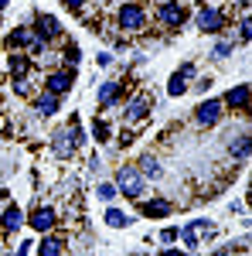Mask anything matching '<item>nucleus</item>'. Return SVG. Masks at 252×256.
Returning a JSON list of instances; mask_svg holds the SVG:
<instances>
[{
  "label": "nucleus",
  "instance_id": "f257e3e1",
  "mask_svg": "<svg viewBox=\"0 0 252 256\" xmlns=\"http://www.w3.org/2000/svg\"><path fill=\"white\" fill-rule=\"evenodd\" d=\"M78 144H82V134H78L75 120H72L68 126H61V130L51 134V150H55V158H72Z\"/></svg>",
  "mask_w": 252,
  "mask_h": 256
},
{
  "label": "nucleus",
  "instance_id": "f03ea898",
  "mask_svg": "<svg viewBox=\"0 0 252 256\" xmlns=\"http://www.w3.org/2000/svg\"><path fill=\"white\" fill-rule=\"evenodd\" d=\"M212 236H215V226L208 222V218H194V222H188L184 229H177V239H184L188 250H198L201 239H212Z\"/></svg>",
  "mask_w": 252,
  "mask_h": 256
},
{
  "label": "nucleus",
  "instance_id": "7ed1b4c3",
  "mask_svg": "<svg viewBox=\"0 0 252 256\" xmlns=\"http://www.w3.org/2000/svg\"><path fill=\"white\" fill-rule=\"evenodd\" d=\"M116 192L126 198H140L143 192H147V178L140 174L136 168H123L116 174Z\"/></svg>",
  "mask_w": 252,
  "mask_h": 256
},
{
  "label": "nucleus",
  "instance_id": "20e7f679",
  "mask_svg": "<svg viewBox=\"0 0 252 256\" xmlns=\"http://www.w3.org/2000/svg\"><path fill=\"white\" fill-rule=\"evenodd\" d=\"M119 28H123L126 34L143 31V28H147V14H143V7H140V4H123V7H119Z\"/></svg>",
  "mask_w": 252,
  "mask_h": 256
},
{
  "label": "nucleus",
  "instance_id": "39448f33",
  "mask_svg": "<svg viewBox=\"0 0 252 256\" xmlns=\"http://www.w3.org/2000/svg\"><path fill=\"white\" fill-rule=\"evenodd\" d=\"M157 18L164 28H181L184 20H188V10H184V4L181 0H164L160 4V10H157Z\"/></svg>",
  "mask_w": 252,
  "mask_h": 256
},
{
  "label": "nucleus",
  "instance_id": "423d86ee",
  "mask_svg": "<svg viewBox=\"0 0 252 256\" xmlns=\"http://www.w3.org/2000/svg\"><path fill=\"white\" fill-rule=\"evenodd\" d=\"M194 28L205 31V34H215V31H222V14H218L215 7H201V10L194 14Z\"/></svg>",
  "mask_w": 252,
  "mask_h": 256
},
{
  "label": "nucleus",
  "instance_id": "0eeeda50",
  "mask_svg": "<svg viewBox=\"0 0 252 256\" xmlns=\"http://www.w3.org/2000/svg\"><path fill=\"white\" fill-rule=\"evenodd\" d=\"M218 120H222V102H218V99H208V102H201V106L194 110V123H198V126H212Z\"/></svg>",
  "mask_w": 252,
  "mask_h": 256
},
{
  "label": "nucleus",
  "instance_id": "6e6552de",
  "mask_svg": "<svg viewBox=\"0 0 252 256\" xmlns=\"http://www.w3.org/2000/svg\"><path fill=\"white\" fill-rule=\"evenodd\" d=\"M34 34H38L41 41H55L61 34L58 18H51V14H38V20H34Z\"/></svg>",
  "mask_w": 252,
  "mask_h": 256
},
{
  "label": "nucleus",
  "instance_id": "1a4fd4ad",
  "mask_svg": "<svg viewBox=\"0 0 252 256\" xmlns=\"http://www.w3.org/2000/svg\"><path fill=\"white\" fill-rule=\"evenodd\" d=\"M191 76H194V65H191V62H188V65H181L174 76H171V82H167V92H171V96H184Z\"/></svg>",
  "mask_w": 252,
  "mask_h": 256
},
{
  "label": "nucleus",
  "instance_id": "9d476101",
  "mask_svg": "<svg viewBox=\"0 0 252 256\" xmlns=\"http://www.w3.org/2000/svg\"><path fill=\"white\" fill-rule=\"evenodd\" d=\"M72 82H75V76H72V72H51V76H48V82H44V92L61 96V92H68V89H72Z\"/></svg>",
  "mask_w": 252,
  "mask_h": 256
},
{
  "label": "nucleus",
  "instance_id": "9b49d317",
  "mask_svg": "<svg viewBox=\"0 0 252 256\" xmlns=\"http://www.w3.org/2000/svg\"><path fill=\"white\" fill-rule=\"evenodd\" d=\"M150 106H154V102H150V96H143V92H140V96H133L130 102H126V120H130V123H140V120L150 113Z\"/></svg>",
  "mask_w": 252,
  "mask_h": 256
},
{
  "label": "nucleus",
  "instance_id": "f8f14e48",
  "mask_svg": "<svg viewBox=\"0 0 252 256\" xmlns=\"http://www.w3.org/2000/svg\"><path fill=\"white\" fill-rule=\"evenodd\" d=\"M27 222H31V229H38V232H48V229L58 222V216H55V208H48V205H44V208H34Z\"/></svg>",
  "mask_w": 252,
  "mask_h": 256
},
{
  "label": "nucleus",
  "instance_id": "ddd939ff",
  "mask_svg": "<svg viewBox=\"0 0 252 256\" xmlns=\"http://www.w3.org/2000/svg\"><path fill=\"white\" fill-rule=\"evenodd\" d=\"M222 106H235V110H246V106H249V86H246V82H239V86H232Z\"/></svg>",
  "mask_w": 252,
  "mask_h": 256
},
{
  "label": "nucleus",
  "instance_id": "4468645a",
  "mask_svg": "<svg viewBox=\"0 0 252 256\" xmlns=\"http://www.w3.org/2000/svg\"><path fill=\"white\" fill-rule=\"evenodd\" d=\"M27 218H24V212H20L17 205H10L7 212H3V218H0V226H3V232H17L20 226H24Z\"/></svg>",
  "mask_w": 252,
  "mask_h": 256
},
{
  "label": "nucleus",
  "instance_id": "2eb2a0df",
  "mask_svg": "<svg viewBox=\"0 0 252 256\" xmlns=\"http://www.w3.org/2000/svg\"><path fill=\"white\" fill-rule=\"evenodd\" d=\"M34 41H38V34H34L31 28H17V31H10L7 44H10V48H31Z\"/></svg>",
  "mask_w": 252,
  "mask_h": 256
},
{
  "label": "nucleus",
  "instance_id": "dca6fc26",
  "mask_svg": "<svg viewBox=\"0 0 252 256\" xmlns=\"http://www.w3.org/2000/svg\"><path fill=\"white\" fill-rule=\"evenodd\" d=\"M119 92H123L119 82H102V86H99V106H113L119 99Z\"/></svg>",
  "mask_w": 252,
  "mask_h": 256
},
{
  "label": "nucleus",
  "instance_id": "f3484780",
  "mask_svg": "<svg viewBox=\"0 0 252 256\" xmlns=\"http://www.w3.org/2000/svg\"><path fill=\"white\" fill-rule=\"evenodd\" d=\"M34 110H38V116H51L55 110H58V96H51V92H41L34 99Z\"/></svg>",
  "mask_w": 252,
  "mask_h": 256
},
{
  "label": "nucleus",
  "instance_id": "a211bd4d",
  "mask_svg": "<svg viewBox=\"0 0 252 256\" xmlns=\"http://www.w3.org/2000/svg\"><path fill=\"white\" fill-rule=\"evenodd\" d=\"M7 68H10V76H14V79H17V76H27L31 58H27V55H20V52H14V55L7 58Z\"/></svg>",
  "mask_w": 252,
  "mask_h": 256
},
{
  "label": "nucleus",
  "instance_id": "6ab92c4d",
  "mask_svg": "<svg viewBox=\"0 0 252 256\" xmlns=\"http://www.w3.org/2000/svg\"><path fill=\"white\" fill-rule=\"evenodd\" d=\"M61 246H65V242H61L58 236H44L38 242V256H61Z\"/></svg>",
  "mask_w": 252,
  "mask_h": 256
},
{
  "label": "nucleus",
  "instance_id": "aec40b11",
  "mask_svg": "<svg viewBox=\"0 0 252 256\" xmlns=\"http://www.w3.org/2000/svg\"><path fill=\"white\" fill-rule=\"evenodd\" d=\"M130 222H133V218L126 216V212H119V208H109V212H106V226H109V229H126Z\"/></svg>",
  "mask_w": 252,
  "mask_h": 256
},
{
  "label": "nucleus",
  "instance_id": "412c9836",
  "mask_svg": "<svg viewBox=\"0 0 252 256\" xmlns=\"http://www.w3.org/2000/svg\"><path fill=\"white\" fill-rule=\"evenodd\" d=\"M136 171L143 178H160V160L147 154V158H140V168H136Z\"/></svg>",
  "mask_w": 252,
  "mask_h": 256
},
{
  "label": "nucleus",
  "instance_id": "4be33fe9",
  "mask_svg": "<svg viewBox=\"0 0 252 256\" xmlns=\"http://www.w3.org/2000/svg\"><path fill=\"white\" fill-rule=\"evenodd\" d=\"M171 212V202H143V216H167Z\"/></svg>",
  "mask_w": 252,
  "mask_h": 256
},
{
  "label": "nucleus",
  "instance_id": "5701e85b",
  "mask_svg": "<svg viewBox=\"0 0 252 256\" xmlns=\"http://www.w3.org/2000/svg\"><path fill=\"white\" fill-rule=\"evenodd\" d=\"M229 150H232L239 160H246V158H249V134H242L239 140H232V147H229Z\"/></svg>",
  "mask_w": 252,
  "mask_h": 256
},
{
  "label": "nucleus",
  "instance_id": "b1692460",
  "mask_svg": "<svg viewBox=\"0 0 252 256\" xmlns=\"http://www.w3.org/2000/svg\"><path fill=\"white\" fill-rule=\"evenodd\" d=\"M61 58L68 62L72 68L78 65V58H82V52H78V44H75V41H68V44H65V55H61Z\"/></svg>",
  "mask_w": 252,
  "mask_h": 256
},
{
  "label": "nucleus",
  "instance_id": "393cba45",
  "mask_svg": "<svg viewBox=\"0 0 252 256\" xmlns=\"http://www.w3.org/2000/svg\"><path fill=\"white\" fill-rule=\"evenodd\" d=\"M92 137H96L99 144L109 140V123H106V120H96V123H92Z\"/></svg>",
  "mask_w": 252,
  "mask_h": 256
},
{
  "label": "nucleus",
  "instance_id": "a878e982",
  "mask_svg": "<svg viewBox=\"0 0 252 256\" xmlns=\"http://www.w3.org/2000/svg\"><path fill=\"white\" fill-rule=\"evenodd\" d=\"M14 92H17V96H27V92H31V79H27V76H17V79H14Z\"/></svg>",
  "mask_w": 252,
  "mask_h": 256
},
{
  "label": "nucleus",
  "instance_id": "bb28decb",
  "mask_svg": "<svg viewBox=\"0 0 252 256\" xmlns=\"http://www.w3.org/2000/svg\"><path fill=\"white\" fill-rule=\"evenodd\" d=\"M229 52H232V41H218V44H215V58H229Z\"/></svg>",
  "mask_w": 252,
  "mask_h": 256
},
{
  "label": "nucleus",
  "instance_id": "cd10ccee",
  "mask_svg": "<svg viewBox=\"0 0 252 256\" xmlns=\"http://www.w3.org/2000/svg\"><path fill=\"white\" fill-rule=\"evenodd\" d=\"M239 38H242V41H249V38H252V20H249V18L239 20Z\"/></svg>",
  "mask_w": 252,
  "mask_h": 256
},
{
  "label": "nucleus",
  "instance_id": "c85d7f7f",
  "mask_svg": "<svg viewBox=\"0 0 252 256\" xmlns=\"http://www.w3.org/2000/svg\"><path fill=\"white\" fill-rule=\"evenodd\" d=\"M119 192H116V184H99V198H106V202H113Z\"/></svg>",
  "mask_w": 252,
  "mask_h": 256
},
{
  "label": "nucleus",
  "instance_id": "c756f323",
  "mask_svg": "<svg viewBox=\"0 0 252 256\" xmlns=\"http://www.w3.org/2000/svg\"><path fill=\"white\" fill-rule=\"evenodd\" d=\"M160 242H177V229H174V226H171V229H164V232H160Z\"/></svg>",
  "mask_w": 252,
  "mask_h": 256
},
{
  "label": "nucleus",
  "instance_id": "7c9ffc66",
  "mask_svg": "<svg viewBox=\"0 0 252 256\" xmlns=\"http://www.w3.org/2000/svg\"><path fill=\"white\" fill-rule=\"evenodd\" d=\"M82 4H85V0H65V7H72V10H78Z\"/></svg>",
  "mask_w": 252,
  "mask_h": 256
},
{
  "label": "nucleus",
  "instance_id": "2f4dec72",
  "mask_svg": "<svg viewBox=\"0 0 252 256\" xmlns=\"http://www.w3.org/2000/svg\"><path fill=\"white\" fill-rule=\"evenodd\" d=\"M160 256H181V253H177V250H167V253H160Z\"/></svg>",
  "mask_w": 252,
  "mask_h": 256
},
{
  "label": "nucleus",
  "instance_id": "473e14b6",
  "mask_svg": "<svg viewBox=\"0 0 252 256\" xmlns=\"http://www.w3.org/2000/svg\"><path fill=\"white\" fill-rule=\"evenodd\" d=\"M239 7H249V0H239Z\"/></svg>",
  "mask_w": 252,
  "mask_h": 256
},
{
  "label": "nucleus",
  "instance_id": "72a5a7b5",
  "mask_svg": "<svg viewBox=\"0 0 252 256\" xmlns=\"http://www.w3.org/2000/svg\"><path fill=\"white\" fill-rule=\"evenodd\" d=\"M3 7H7V0H0V10H3Z\"/></svg>",
  "mask_w": 252,
  "mask_h": 256
},
{
  "label": "nucleus",
  "instance_id": "f704fd0d",
  "mask_svg": "<svg viewBox=\"0 0 252 256\" xmlns=\"http://www.w3.org/2000/svg\"><path fill=\"white\" fill-rule=\"evenodd\" d=\"M0 256H3V253H0ZM7 256H14V253H7Z\"/></svg>",
  "mask_w": 252,
  "mask_h": 256
},
{
  "label": "nucleus",
  "instance_id": "c9c22d12",
  "mask_svg": "<svg viewBox=\"0 0 252 256\" xmlns=\"http://www.w3.org/2000/svg\"><path fill=\"white\" fill-rule=\"evenodd\" d=\"M0 253H3V246H0Z\"/></svg>",
  "mask_w": 252,
  "mask_h": 256
}]
</instances>
